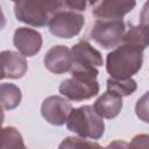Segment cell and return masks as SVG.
<instances>
[{"mask_svg":"<svg viewBox=\"0 0 149 149\" xmlns=\"http://www.w3.org/2000/svg\"><path fill=\"white\" fill-rule=\"evenodd\" d=\"M144 49L139 44L121 42L106 56V70L113 79H128L136 74L143 63Z\"/></svg>","mask_w":149,"mask_h":149,"instance_id":"1","label":"cell"},{"mask_svg":"<svg viewBox=\"0 0 149 149\" xmlns=\"http://www.w3.org/2000/svg\"><path fill=\"white\" fill-rule=\"evenodd\" d=\"M66 127L81 139L99 140L105 133L104 120L95 113L93 106L90 105L72 108L66 120Z\"/></svg>","mask_w":149,"mask_h":149,"instance_id":"2","label":"cell"},{"mask_svg":"<svg viewBox=\"0 0 149 149\" xmlns=\"http://www.w3.org/2000/svg\"><path fill=\"white\" fill-rule=\"evenodd\" d=\"M63 0L57 1H16L14 14L16 19L33 27H44L52 14L61 8Z\"/></svg>","mask_w":149,"mask_h":149,"instance_id":"3","label":"cell"},{"mask_svg":"<svg viewBox=\"0 0 149 149\" xmlns=\"http://www.w3.org/2000/svg\"><path fill=\"white\" fill-rule=\"evenodd\" d=\"M70 51L72 58V65L70 69L71 76L98 77V68L104 64L100 51L92 47L87 41L76 43Z\"/></svg>","mask_w":149,"mask_h":149,"instance_id":"4","label":"cell"},{"mask_svg":"<svg viewBox=\"0 0 149 149\" xmlns=\"http://www.w3.org/2000/svg\"><path fill=\"white\" fill-rule=\"evenodd\" d=\"M85 19L81 13L71 9L66 0L62 1V6L57 9L48 22L49 31L59 38H72L77 36L84 27Z\"/></svg>","mask_w":149,"mask_h":149,"instance_id":"5","label":"cell"},{"mask_svg":"<svg viewBox=\"0 0 149 149\" xmlns=\"http://www.w3.org/2000/svg\"><path fill=\"white\" fill-rule=\"evenodd\" d=\"M126 31V24L122 19L119 20H95L90 37L104 49L116 48L121 44Z\"/></svg>","mask_w":149,"mask_h":149,"instance_id":"6","label":"cell"},{"mask_svg":"<svg viewBox=\"0 0 149 149\" xmlns=\"http://www.w3.org/2000/svg\"><path fill=\"white\" fill-rule=\"evenodd\" d=\"M100 86L97 78L85 76H72L59 84V93L68 100L83 101L95 97Z\"/></svg>","mask_w":149,"mask_h":149,"instance_id":"7","label":"cell"},{"mask_svg":"<svg viewBox=\"0 0 149 149\" xmlns=\"http://www.w3.org/2000/svg\"><path fill=\"white\" fill-rule=\"evenodd\" d=\"M72 111L71 102L61 95H50L41 105V114L47 122L54 126H63Z\"/></svg>","mask_w":149,"mask_h":149,"instance_id":"8","label":"cell"},{"mask_svg":"<svg viewBox=\"0 0 149 149\" xmlns=\"http://www.w3.org/2000/svg\"><path fill=\"white\" fill-rule=\"evenodd\" d=\"M92 14L97 20H119L132 12L136 6L129 0H102L91 2Z\"/></svg>","mask_w":149,"mask_h":149,"instance_id":"9","label":"cell"},{"mask_svg":"<svg viewBox=\"0 0 149 149\" xmlns=\"http://www.w3.org/2000/svg\"><path fill=\"white\" fill-rule=\"evenodd\" d=\"M13 44L23 57H33L42 48V35L33 28L19 27L14 31Z\"/></svg>","mask_w":149,"mask_h":149,"instance_id":"10","label":"cell"},{"mask_svg":"<svg viewBox=\"0 0 149 149\" xmlns=\"http://www.w3.org/2000/svg\"><path fill=\"white\" fill-rule=\"evenodd\" d=\"M44 66L52 73L62 74L70 71L72 65L71 51L66 45H54L44 56Z\"/></svg>","mask_w":149,"mask_h":149,"instance_id":"11","label":"cell"},{"mask_svg":"<svg viewBox=\"0 0 149 149\" xmlns=\"http://www.w3.org/2000/svg\"><path fill=\"white\" fill-rule=\"evenodd\" d=\"M0 69L3 78L19 79L26 74L28 65L26 58L19 52L3 50L0 52Z\"/></svg>","mask_w":149,"mask_h":149,"instance_id":"12","label":"cell"},{"mask_svg":"<svg viewBox=\"0 0 149 149\" xmlns=\"http://www.w3.org/2000/svg\"><path fill=\"white\" fill-rule=\"evenodd\" d=\"M93 108L101 119H114L122 109V98L111 91H106L95 100Z\"/></svg>","mask_w":149,"mask_h":149,"instance_id":"13","label":"cell"},{"mask_svg":"<svg viewBox=\"0 0 149 149\" xmlns=\"http://www.w3.org/2000/svg\"><path fill=\"white\" fill-rule=\"evenodd\" d=\"M22 99L21 90L12 83L0 84V107L6 111L16 108Z\"/></svg>","mask_w":149,"mask_h":149,"instance_id":"14","label":"cell"},{"mask_svg":"<svg viewBox=\"0 0 149 149\" xmlns=\"http://www.w3.org/2000/svg\"><path fill=\"white\" fill-rule=\"evenodd\" d=\"M0 149H28L21 133L12 126L0 129Z\"/></svg>","mask_w":149,"mask_h":149,"instance_id":"15","label":"cell"},{"mask_svg":"<svg viewBox=\"0 0 149 149\" xmlns=\"http://www.w3.org/2000/svg\"><path fill=\"white\" fill-rule=\"evenodd\" d=\"M122 42L135 43L146 49L148 47V24L146 22H142L137 26L129 23V28L125 31Z\"/></svg>","mask_w":149,"mask_h":149,"instance_id":"16","label":"cell"},{"mask_svg":"<svg viewBox=\"0 0 149 149\" xmlns=\"http://www.w3.org/2000/svg\"><path fill=\"white\" fill-rule=\"evenodd\" d=\"M106 83H107V91H111L120 95L121 98L132 95L137 88V84L133 78H128V79L108 78Z\"/></svg>","mask_w":149,"mask_h":149,"instance_id":"17","label":"cell"},{"mask_svg":"<svg viewBox=\"0 0 149 149\" xmlns=\"http://www.w3.org/2000/svg\"><path fill=\"white\" fill-rule=\"evenodd\" d=\"M58 149H105L99 143L78 136H68L58 146Z\"/></svg>","mask_w":149,"mask_h":149,"instance_id":"18","label":"cell"},{"mask_svg":"<svg viewBox=\"0 0 149 149\" xmlns=\"http://www.w3.org/2000/svg\"><path fill=\"white\" fill-rule=\"evenodd\" d=\"M147 97L148 94L146 93L141 99H139L137 104H136V114L140 119H142L144 122H148V118H147V114H148V108H147Z\"/></svg>","mask_w":149,"mask_h":149,"instance_id":"19","label":"cell"},{"mask_svg":"<svg viewBox=\"0 0 149 149\" xmlns=\"http://www.w3.org/2000/svg\"><path fill=\"white\" fill-rule=\"evenodd\" d=\"M105 149H129V147H128V143L126 141L115 140V141L111 142Z\"/></svg>","mask_w":149,"mask_h":149,"instance_id":"20","label":"cell"},{"mask_svg":"<svg viewBox=\"0 0 149 149\" xmlns=\"http://www.w3.org/2000/svg\"><path fill=\"white\" fill-rule=\"evenodd\" d=\"M5 26H6V17H5V14H3V12L0 7V30L3 29Z\"/></svg>","mask_w":149,"mask_h":149,"instance_id":"21","label":"cell"},{"mask_svg":"<svg viewBox=\"0 0 149 149\" xmlns=\"http://www.w3.org/2000/svg\"><path fill=\"white\" fill-rule=\"evenodd\" d=\"M3 119H5V115H3L2 108L0 107V129H1V126H2V122H3Z\"/></svg>","mask_w":149,"mask_h":149,"instance_id":"22","label":"cell"},{"mask_svg":"<svg viewBox=\"0 0 149 149\" xmlns=\"http://www.w3.org/2000/svg\"><path fill=\"white\" fill-rule=\"evenodd\" d=\"M0 79H3V74H2V72H1V69H0Z\"/></svg>","mask_w":149,"mask_h":149,"instance_id":"23","label":"cell"}]
</instances>
